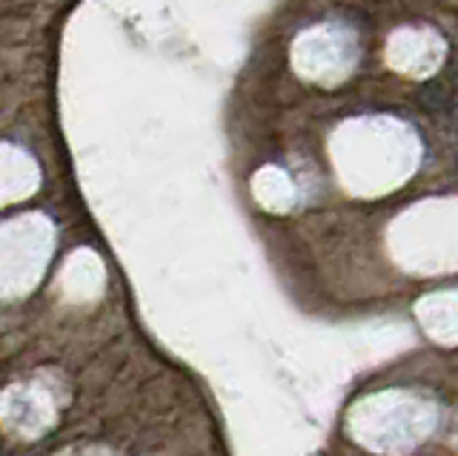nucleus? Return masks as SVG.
Here are the masks:
<instances>
[{
	"label": "nucleus",
	"instance_id": "nucleus-1",
	"mask_svg": "<svg viewBox=\"0 0 458 456\" xmlns=\"http://www.w3.org/2000/svg\"><path fill=\"white\" fill-rule=\"evenodd\" d=\"M419 101L427 109H444V107H450V92L444 87H438V83H429V87H424Z\"/></svg>",
	"mask_w": 458,
	"mask_h": 456
}]
</instances>
